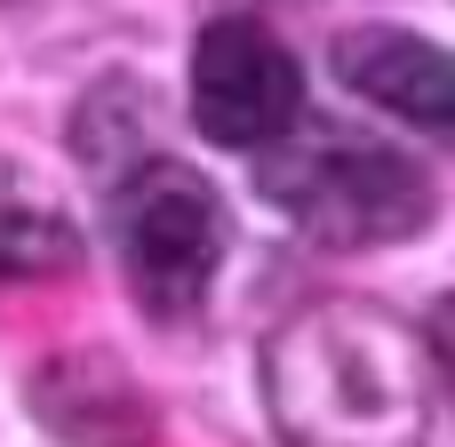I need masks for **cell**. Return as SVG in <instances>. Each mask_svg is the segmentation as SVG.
Masks as SVG:
<instances>
[{"label": "cell", "instance_id": "5", "mask_svg": "<svg viewBox=\"0 0 455 447\" xmlns=\"http://www.w3.org/2000/svg\"><path fill=\"white\" fill-rule=\"evenodd\" d=\"M336 80L455 152V48H432L400 24H360L336 40Z\"/></svg>", "mask_w": 455, "mask_h": 447}, {"label": "cell", "instance_id": "7", "mask_svg": "<svg viewBox=\"0 0 455 447\" xmlns=\"http://www.w3.org/2000/svg\"><path fill=\"white\" fill-rule=\"evenodd\" d=\"M424 352L440 360V376H448V384H455V296H448V304H440V312H432V344H424Z\"/></svg>", "mask_w": 455, "mask_h": 447}, {"label": "cell", "instance_id": "2", "mask_svg": "<svg viewBox=\"0 0 455 447\" xmlns=\"http://www.w3.org/2000/svg\"><path fill=\"white\" fill-rule=\"evenodd\" d=\"M264 200L312 232L320 248H384V240H416L440 208L432 176L392 152V144H360V136H312L288 144L256 168Z\"/></svg>", "mask_w": 455, "mask_h": 447}, {"label": "cell", "instance_id": "6", "mask_svg": "<svg viewBox=\"0 0 455 447\" xmlns=\"http://www.w3.org/2000/svg\"><path fill=\"white\" fill-rule=\"evenodd\" d=\"M80 264V240L72 224L24 192L16 168H0V280H40V272H72Z\"/></svg>", "mask_w": 455, "mask_h": 447}, {"label": "cell", "instance_id": "1", "mask_svg": "<svg viewBox=\"0 0 455 447\" xmlns=\"http://www.w3.org/2000/svg\"><path fill=\"white\" fill-rule=\"evenodd\" d=\"M264 408L288 447H424L432 352L376 304H312L264 344Z\"/></svg>", "mask_w": 455, "mask_h": 447}, {"label": "cell", "instance_id": "4", "mask_svg": "<svg viewBox=\"0 0 455 447\" xmlns=\"http://www.w3.org/2000/svg\"><path fill=\"white\" fill-rule=\"evenodd\" d=\"M304 112V72L280 32L216 16L192 40V128L224 152H272Z\"/></svg>", "mask_w": 455, "mask_h": 447}, {"label": "cell", "instance_id": "3", "mask_svg": "<svg viewBox=\"0 0 455 447\" xmlns=\"http://www.w3.org/2000/svg\"><path fill=\"white\" fill-rule=\"evenodd\" d=\"M224 240H232L224 232V200H216V184L200 168L144 152L120 176V192H112V248H120L128 288H136L144 312H160V320L192 312L208 296L216 264H224Z\"/></svg>", "mask_w": 455, "mask_h": 447}]
</instances>
